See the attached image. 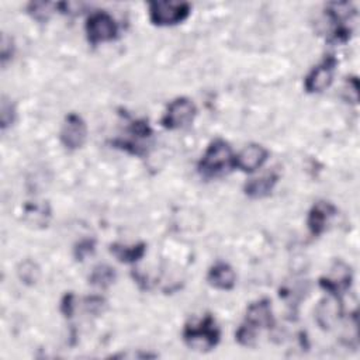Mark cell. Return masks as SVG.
Segmentation results:
<instances>
[{"mask_svg":"<svg viewBox=\"0 0 360 360\" xmlns=\"http://www.w3.org/2000/svg\"><path fill=\"white\" fill-rule=\"evenodd\" d=\"M59 138L66 149L75 150L82 148L87 138V127L83 118L75 112L68 114L65 117Z\"/></svg>","mask_w":360,"mask_h":360,"instance_id":"52a82bcc","label":"cell"},{"mask_svg":"<svg viewBox=\"0 0 360 360\" xmlns=\"http://www.w3.org/2000/svg\"><path fill=\"white\" fill-rule=\"evenodd\" d=\"M350 281H352L350 269L345 264H338V267L332 270L330 276L321 278L319 284L329 294L338 297V292L346 290L350 285Z\"/></svg>","mask_w":360,"mask_h":360,"instance_id":"7c38bea8","label":"cell"},{"mask_svg":"<svg viewBox=\"0 0 360 360\" xmlns=\"http://www.w3.org/2000/svg\"><path fill=\"white\" fill-rule=\"evenodd\" d=\"M103 305H104V300L101 298V297H89L87 300H86V307H87V309L90 311V312H100L101 311V308H103Z\"/></svg>","mask_w":360,"mask_h":360,"instance_id":"7402d4cb","label":"cell"},{"mask_svg":"<svg viewBox=\"0 0 360 360\" xmlns=\"http://www.w3.org/2000/svg\"><path fill=\"white\" fill-rule=\"evenodd\" d=\"M269 152L264 146L257 143L246 145L238 155L233 156V167H238L242 172L252 173L263 166L267 160Z\"/></svg>","mask_w":360,"mask_h":360,"instance_id":"ba28073f","label":"cell"},{"mask_svg":"<svg viewBox=\"0 0 360 360\" xmlns=\"http://www.w3.org/2000/svg\"><path fill=\"white\" fill-rule=\"evenodd\" d=\"M0 117H1V128H3V129H6L7 127L13 125L14 118H15L14 105H13L11 101H8L6 97H3V101H1V112H0Z\"/></svg>","mask_w":360,"mask_h":360,"instance_id":"ffe728a7","label":"cell"},{"mask_svg":"<svg viewBox=\"0 0 360 360\" xmlns=\"http://www.w3.org/2000/svg\"><path fill=\"white\" fill-rule=\"evenodd\" d=\"M115 280V271L112 267L107 266V264H98L93 269L90 277H89V283L96 285V287H101L105 288L110 284H112Z\"/></svg>","mask_w":360,"mask_h":360,"instance_id":"2e32d148","label":"cell"},{"mask_svg":"<svg viewBox=\"0 0 360 360\" xmlns=\"http://www.w3.org/2000/svg\"><path fill=\"white\" fill-rule=\"evenodd\" d=\"M86 35L91 45L108 42L117 38L118 25L115 20L105 11H96L90 14L86 21Z\"/></svg>","mask_w":360,"mask_h":360,"instance_id":"277c9868","label":"cell"},{"mask_svg":"<svg viewBox=\"0 0 360 360\" xmlns=\"http://www.w3.org/2000/svg\"><path fill=\"white\" fill-rule=\"evenodd\" d=\"M221 332L211 315H207L197 325H187L183 332L184 343L197 352H208L219 342Z\"/></svg>","mask_w":360,"mask_h":360,"instance_id":"7a4b0ae2","label":"cell"},{"mask_svg":"<svg viewBox=\"0 0 360 360\" xmlns=\"http://www.w3.org/2000/svg\"><path fill=\"white\" fill-rule=\"evenodd\" d=\"M53 6L52 3H45V1H35V3H30L28 4V13L38 21H44L48 20L49 14L53 11Z\"/></svg>","mask_w":360,"mask_h":360,"instance_id":"e0dca14e","label":"cell"},{"mask_svg":"<svg viewBox=\"0 0 360 360\" xmlns=\"http://www.w3.org/2000/svg\"><path fill=\"white\" fill-rule=\"evenodd\" d=\"M246 323L256 330L259 328H271L274 325L271 302L267 298L252 302L246 311Z\"/></svg>","mask_w":360,"mask_h":360,"instance_id":"30bf717a","label":"cell"},{"mask_svg":"<svg viewBox=\"0 0 360 360\" xmlns=\"http://www.w3.org/2000/svg\"><path fill=\"white\" fill-rule=\"evenodd\" d=\"M256 333H257V330L255 328L245 323L236 330L235 338H236L238 343L242 346H253L256 342Z\"/></svg>","mask_w":360,"mask_h":360,"instance_id":"d6986e66","label":"cell"},{"mask_svg":"<svg viewBox=\"0 0 360 360\" xmlns=\"http://www.w3.org/2000/svg\"><path fill=\"white\" fill-rule=\"evenodd\" d=\"M195 114V104L190 98L177 97L169 103L160 122L166 129H181L193 122Z\"/></svg>","mask_w":360,"mask_h":360,"instance_id":"5b68a950","label":"cell"},{"mask_svg":"<svg viewBox=\"0 0 360 360\" xmlns=\"http://www.w3.org/2000/svg\"><path fill=\"white\" fill-rule=\"evenodd\" d=\"M8 46L10 48L13 46V41L7 35H3V38H1V62H3V65L13 55V51H8Z\"/></svg>","mask_w":360,"mask_h":360,"instance_id":"603a6c76","label":"cell"},{"mask_svg":"<svg viewBox=\"0 0 360 360\" xmlns=\"http://www.w3.org/2000/svg\"><path fill=\"white\" fill-rule=\"evenodd\" d=\"M190 4L183 1H150L149 20L159 27L176 25L190 14Z\"/></svg>","mask_w":360,"mask_h":360,"instance_id":"3957f363","label":"cell"},{"mask_svg":"<svg viewBox=\"0 0 360 360\" xmlns=\"http://www.w3.org/2000/svg\"><path fill=\"white\" fill-rule=\"evenodd\" d=\"M339 314L340 307L338 302V297L333 295V298H326L319 302L316 308V321L323 329H329Z\"/></svg>","mask_w":360,"mask_h":360,"instance_id":"5bb4252c","label":"cell"},{"mask_svg":"<svg viewBox=\"0 0 360 360\" xmlns=\"http://www.w3.org/2000/svg\"><path fill=\"white\" fill-rule=\"evenodd\" d=\"M231 167H233V155L224 139L212 141L198 162V172L207 179L221 176Z\"/></svg>","mask_w":360,"mask_h":360,"instance_id":"6da1fadb","label":"cell"},{"mask_svg":"<svg viewBox=\"0 0 360 360\" xmlns=\"http://www.w3.org/2000/svg\"><path fill=\"white\" fill-rule=\"evenodd\" d=\"M110 252L124 263H134L139 260L145 252H146V245L145 243H136L132 246H125V245H118L114 243L110 246Z\"/></svg>","mask_w":360,"mask_h":360,"instance_id":"9a60e30c","label":"cell"},{"mask_svg":"<svg viewBox=\"0 0 360 360\" xmlns=\"http://www.w3.org/2000/svg\"><path fill=\"white\" fill-rule=\"evenodd\" d=\"M338 66L335 56H326L318 66H315L305 77L304 87L308 93H321L328 89L333 80V75Z\"/></svg>","mask_w":360,"mask_h":360,"instance_id":"8992f818","label":"cell"},{"mask_svg":"<svg viewBox=\"0 0 360 360\" xmlns=\"http://www.w3.org/2000/svg\"><path fill=\"white\" fill-rule=\"evenodd\" d=\"M338 210L333 204L328 202V201H318L312 205L309 214H308V219H307V225L309 232L314 236H319L322 235L329 222L332 221V218L336 215Z\"/></svg>","mask_w":360,"mask_h":360,"instance_id":"9c48e42d","label":"cell"},{"mask_svg":"<svg viewBox=\"0 0 360 360\" xmlns=\"http://www.w3.org/2000/svg\"><path fill=\"white\" fill-rule=\"evenodd\" d=\"M75 309V295L73 294H68L62 302V311L66 316H72Z\"/></svg>","mask_w":360,"mask_h":360,"instance_id":"cb8c5ba5","label":"cell"},{"mask_svg":"<svg viewBox=\"0 0 360 360\" xmlns=\"http://www.w3.org/2000/svg\"><path fill=\"white\" fill-rule=\"evenodd\" d=\"M75 250H76L77 260H83L86 256L91 255L94 252V240H90V239L82 240V242H79V245L76 246Z\"/></svg>","mask_w":360,"mask_h":360,"instance_id":"44dd1931","label":"cell"},{"mask_svg":"<svg viewBox=\"0 0 360 360\" xmlns=\"http://www.w3.org/2000/svg\"><path fill=\"white\" fill-rule=\"evenodd\" d=\"M207 280L212 287L226 291L233 288L236 281V274L228 263L218 262L208 270Z\"/></svg>","mask_w":360,"mask_h":360,"instance_id":"8fae6325","label":"cell"},{"mask_svg":"<svg viewBox=\"0 0 360 360\" xmlns=\"http://www.w3.org/2000/svg\"><path fill=\"white\" fill-rule=\"evenodd\" d=\"M277 180H278V176L273 172L250 179L243 187L245 194L249 195L250 198H263L271 193Z\"/></svg>","mask_w":360,"mask_h":360,"instance_id":"4fadbf2b","label":"cell"},{"mask_svg":"<svg viewBox=\"0 0 360 360\" xmlns=\"http://www.w3.org/2000/svg\"><path fill=\"white\" fill-rule=\"evenodd\" d=\"M18 276L20 278L27 283V284H34L38 280L39 276V269L38 266L31 262V260H25L24 263H21V267L18 269Z\"/></svg>","mask_w":360,"mask_h":360,"instance_id":"ac0fdd59","label":"cell"}]
</instances>
